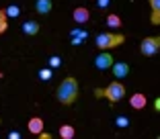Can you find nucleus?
Here are the masks:
<instances>
[{"instance_id": "f03ea898", "label": "nucleus", "mask_w": 160, "mask_h": 139, "mask_svg": "<svg viewBox=\"0 0 160 139\" xmlns=\"http://www.w3.org/2000/svg\"><path fill=\"white\" fill-rule=\"evenodd\" d=\"M94 94H97V96H105L111 102H119L123 96H125V86H123L121 82H111L107 88H97Z\"/></svg>"}, {"instance_id": "1a4fd4ad", "label": "nucleus", "mask_w": 160, "mask_h": 139, "mask_svg": "<svg viewBox=\"0 0 160 139\" xmlns=\"http://www.w3.org/2000/svg\"><path fill=\"white\" fill-rule=\"evenodd\" d=\"M29 131H31V133L33 135H39L43 131V121L39 119V117H31V119H29Z\"/></svg>"}, {"instance_id": "9d476101", "label": "nucleus", "mask_w": 160, "mask_h": 139, "mask_svg": "<svg viewBox=\"0 0 160 139\" xmlns=\"http://www.w3.org/2000/svg\"><path fill=\"white\" fill-rule=\"evenodd\" d=\"M52 0H37L35 2V10H37L39 14H47V12H52Z\"/></svg>"}, {"instance_id": "dca6fc26", "label": "nucleus", "mask_w": 160, "mask_h": 139, "mask_svg": "<svg viewBox=\"0 0 160 139\" xmlns=\"http://www.w3.org/2000/svg\"><path fill=\"white\" fill-rule=\"evenodd\" d=\"M8 29V17H6V10L0 8V35Z\"/></svg>"}, {"instance_id": "20e7f679", "label": "nucleus", "mask_w": 160, "mask_h": 139, "mask_svg": "<svg viewBox=\"0 0 160 139\" xmlns=\"http://www.w3.org/2000/svg\"><path fill=\"white\" fill-rule=\"evenodd\" d=\"M142 55H156L160 51V37H146L140 43Z\"/></svg>"}, {"instance_id": "9b49d317", "label": "nucleus", "mask_w": 160, "mask_h": 139, "mask_svg": "<svg viewBox=\"0 0 160 139\" xmlns=\"http://www.w3.org/2000/svg\"><path fill=\"white\" fill-rule=\"evenodd\" d=\"M150 6H152V23L160 25V0H150Z\"/></svg>"}, {"instance_id": "6e6552de", "label": "nucleus", "mask_w": 160, "mask_h": 139, "mask_svg": "<svg viewBox=\"0 0 160 139\" xmlns=\"http://www.w3.org/2000/svg\"><path fill=\"white\" fill-rule=\"evenodd\" d=\"M111 68H113V76L117 80H123V78L129 76V65H127L125 61H117V64H113Z\"/></svg>"}, {"instance_id": "a211bd4d", "label": "nucleus", "mask_w": 160, "mask_h": 139, "mask_svg": "<svg viewBox=\"0 0 160 139\" xmlns=\"http://www.w3.org/2000/svg\"><path fill=\"white\" fill-rule=\"evenodd\" d=\"M115 123H117V127H127V125H129V119L123 117V115H119L117 119H115Z\"/></svg>"}, {"instance_id": "2eb2a0df", "label": "nucleus", "mask_w": 160, "mask_h": 139, "mask_svg": "<svg viewBox=\"0 0 160 139\" xmlns=\"http://www.w3.org/2000/svg\"><path fill=\"white\" fill-rule=\"evenodd\" d=\"M107 25H109V27H113V29H119V27H121V19H119L117 14L111 12V14L107 17Z\"/></svg>"}, {"instance_id": "5701e85b", "label": "nucleus", "mask_w": 160, "mask_h": 139, "mask_svg": "<svg viewBox=\"0 0 160 139\" xmlns=\"http://www.w3.org/2000/svg\"><path fill=\"white\" fill-rule=\"evenodd\" d=\"M39 137H41V139H49L52 135H49V133H43V131H41V133H39Z\"/></svg>"}, {"instance_id": "f257e3e1", "label": "nucleus", "mask_w": 160, "mask_h": 139, "mask_svg": "<svg viewBox=\"0 0 160 139\" xmlns=\"http://www.w3.org/2000/svg\"><path fill=\"white\" fill-rule=\"evenodd\" d=\"M56 96L62 104H72L76 100V96H78V82H76V78H64L62 80L60 86H58Z\"/></svg>"}, {"instance_id": "f8f14e48", "label": "nucleus", "mask_w": 160, "mask_h": 139, "mask_svg": "<svg viewBox=\"0 0 160 139\" xmlns=\"http://www.w3.org/2000/svg\"><path fill=\"white\" fill-rule=\"evenodd\" d=\"M23 33H25V35H37V33H39V23H35V21H27V23L23 25Z\"/></svg>"}, {"instance_id": "7ed1b4c3", "label": "nucleus", "mask_w": 160, "mask_h": 139, "mask_svg": "<svg viewBox=\"0 0 160 139\" xmlns=\"http://www.w3.org/2000/svg\"><path fill=\"white\" fill-rule=\"evenodd\" d=\"M123 41H125V37L121 33H99L94 39L99 49H113V47H119Z\"/></svg>"}, {"instance_id": "4468645a", "label": "nucleus", "mask_w": 160, "mask_h": 139, "mask_svg": "<svg viewBox=\"0 0 160 139\" xmlns=\"http://www.w3.org/2000/svg\"><path fill=\"white\" fill-rule=\"evenodd\" d=\"M76 135V129L72 125H62L60 127V137L62 139H72Z\"/></svg>"}, {"instance_id": "412c9836", "label": "nucleus", "mask_w": 160, "mask_h": 139, "mask_svg": "<svg viewBox=\"0 0 160 139\" xmlns=\"http://www.w3.org/2000/svg\"><path fill=\"white\" fill-rule=\"evenodd\" d=\"M109 2H111V0H97V4H99L101 8H107V6H109Z\"/></svg>"}, {"instance_id": "423d86ee", "label": "nucleus", "mask_w": 160, "mask_h": 139, "mask_svg": "<svg viewBox=\"0 0 160 139\" xmlns=\"http://www.w3.org/2000/svg\"><path fill=\"white\" fill-rule=\"evenodd\" d=\"M72 19H74V23H78V25L88 23V19H90L88 8H84V6H78V8H74V12H72Z\"/></svg>"}, {"instance_id": "0eeeda50", "label": "nucleus", "mask_w": 160, "mask_h": 139, "mask_svg": "<svg viewBox=\"0 0 160 139\" xmlns=\"http://www.w3.org/2000/svg\"><path fill=\"white\" fill-rule=\"evenodd\" d=\"M146 94H142V92H136L129 96V104H132V108H136V111H142V108H146Z\"/></svg>"}, {"instance_id": "aec40b11", "label": "nucleus", "mask_w": 160, "mask_h": 139, "mask_svg": "<svg viewBox=\"0 0 160 139\" xmlns=\"http://www.w3.org/2000/svg\"><path fill=\"white\" fill-rule=\"evenodd\" d=\"M49 65H52V68H58V65H60V57H58V55H53L52 60H49Z\"/></svg>"}, {"instance_id": "4be33fe9", "label": "nucleus", "mask_w": 160, "mask_h": 139, "mask_svg": "<svg viewBox=\"0 0 160 139\" xmlns=\"http://www.w3.org/2000/svg\"><path fill=\"white\" fill-rule=\"evenodd\" d=\"M8 137H10V139H19V137H21V135H19V133H17V131H12V133H8Z\"/></svg>"}, {"instance_id": "ddd939ff", "label": "nucleus", "mask_w": 160, "mask_h": 139, "mask_svg": "<svg viewBox=\"0 0 160 139\" xmlns=\"http://www.w3.org/2000/svg\"><path fill=\"white\" fill-rule=\"evenodd\" d=\"M86 37H88V35H86V31H80V29H74V31H72V45H80V43L84 41Z\"/></svg>"}, {"instance_id": "6ab92c4d", "label": "nucleus", "mask_w": 160, "mask_h": 139, "mask_svg": "<svg viewBox=\"0 0 160 139\" xmlns=\"http://www.w3.org/2000/svg\"><path fill=\"white\" fill-rule=\"evenodd\" d=\"M39 78H41V80H49V78H52V70H49V68L39 70Z\"/></svg>"}, {"instance_id": "b1692460", "label": "nucleus", "mask_w": 160, "mask_h": 139, "mask_svg": "<svg viewBox=\"0 0 160 139\" xmlns=\"http://www.w3.org/2000/svg\"><path fill=\"white\" fill-rule=\"evenodd\" d=\"M154 107H156V111H160V98H156V102H154Z\"/></svg>"}, {"instance_id": "39448f33", "label": "nucleus", "mask_w": 160, "mask_h": 139, "mask_svg": "<svg viewBox=\"0 0 160 139\" xmlns=\"http://www.w3.org/2000/svg\"><path fill=\"white\" fill-rule=\"evenodd\" d=\"M113 65V55L109 53V49H103V53L94 57V68L97 70H109Z\"/></svg>"}, {"instance_id": "f3484780", "label": "nucleus", "mask_w": 160, "mask_h": 139, "mask_svg": "<svg viewBox=\"0 0 160 139\" xmlns=\"http://www.w3.org/2000/svg\"><path fill=\"white\" fill-rule=\"evenodd\" d=\"M4 10H6V17H12V19H17V17L21 14V8H19V6H14V4H10L8 8H4Z\"/></svg>"}]
</instances>
